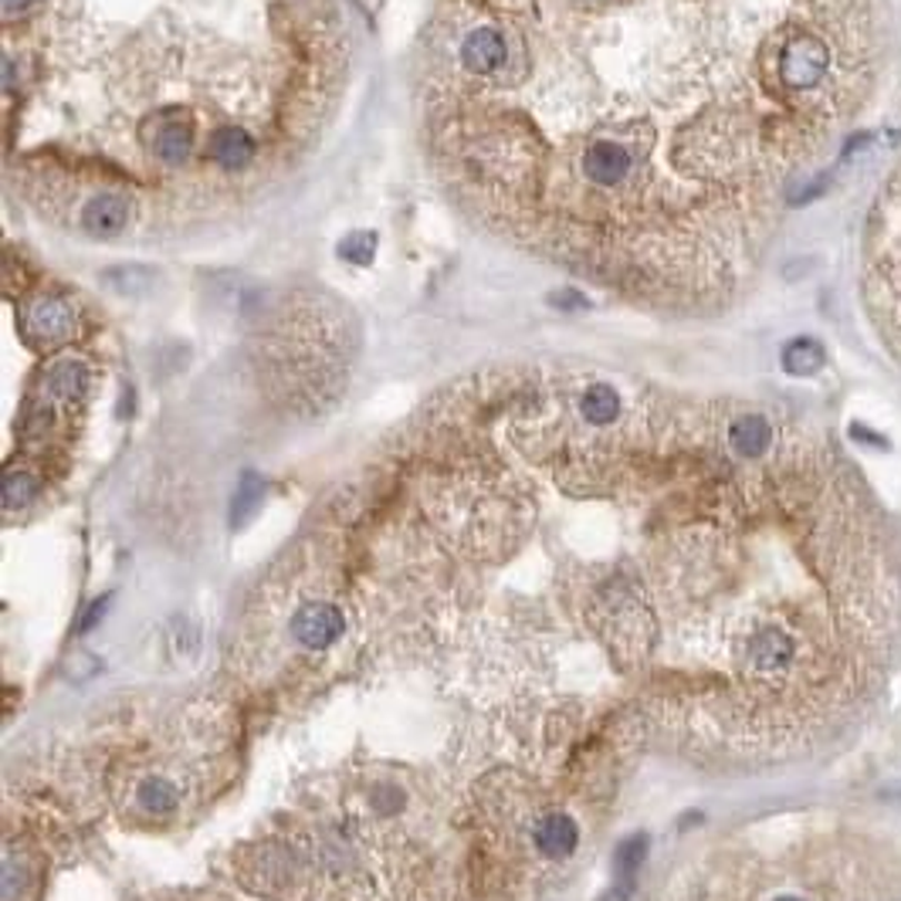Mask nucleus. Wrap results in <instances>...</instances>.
<instances>
[{
  "label": "nucleus",
  "mask_w": 901,
  "mask_h": 901,
  "mask_svg": "<svg viewBox=\"0 0 901 901\" xmlns=\"http://www.w3.org/2000/svg\"><path fill=\"white\" fill-rule=\"evenodd\" d=\"M888 44L884 0H434L417 139L478 235L715 316L868 112Z\"/></svg>",
  "instance_id": "f257e3e1"
},
{
  "label": "nucleus",
  "mask_w": 901,
  "mask_h": 901,
  "mask_svg": "<svg viewBox=\"0 0 901 901\" xmlns=\"http://www.w3.org/2000/svg\"><path fill=\"white\" fill-rule=\"evenodd\" d=\"M4 177L51 228L177 245L303 170L353 82L346 0H4Z\"/></svg>",
  "instance_id": "f03ea898"
},
{
  "label": "nucleus",
  "mask_w": 901,
  "mask_h": 901,
  "mask_svg": "<svg viewBox=\"0 0 901 901\" xmlns=\"http://www.w3.org/2000/svg\"><path fill=\"white\" fill-rule=\"evenodd\" d=\"M864 298L874 326L901 346V170L884 184L868 224Z\"/></svg>",
  "instance_id": "7ed1b4c3"
},
{
  "label": "nucleus",
  "mask_w": 901,
  "mask_h": 901,
  "mask_svg": "<svg viewBox=\"0 0 901 901\" xmlns=\"http://www.w3.org/2000/svg\"><path fill=\"white\" fill-rule=\"evenodd\" d=\"M291 637L303 644L306 651H326L333 647L343 631H346V617L336 604H326V600H309L295 614H291Z\"/></svg>",
  "instance_id": "20e7f679"
},
{
  "label": "nucleus",
  "mask_w": 901,
  "mask_h": 901,
  "mask_svg": "<svg viewBox=\"0 0 901 901\" xmlns=\"http://www.w3.org/2000/svg\"><path fill=\"white\" fill-rule=\"evenodd\" d=\"M773 444V427L763 414H739L729 424V447L742 462H756L763 458Z\"/></svg>",
  "instance_id": "39448f33"
},
{
  "label": "nucleus",
  "mask_w": 901,
  "mask_h": 901,
  "mask_svg": "<svg viewBox=\"0 0 901 901\" xmlns=\"http://www.w3.org/2000/svg\"><path fill=\"white\" fill-rule=\"evenodd\" d=\"M580 844V828L576 820L566 813H546L536 823V848L546 858H570Z\"/></svg>",
  "instance_id": "423d86ee"
},
{
  "label": "nucleus",
  "mask_w": 901,
  "mask_h": 901,
  "mask_svg": "<svg viewBox=\"0 0 901 901\" xmlns=\"http://www.w3.org/2000/svg\"><path fill=\"white\" fill-rule=\"evenodd\" d=\"M745 657H749V664H753L756 671H780L793 657V641L783 631H773V627L770 631H760L753 641H749Z\"/></svg>",
  "instance_id": "0eeeda50"
},
{
  "label": "nucleus",
  "mask_w": 901,
  "mask_h": 901,
  "mask_svg": "<svg viewBox=\"0 0 901 901\" xmlns=\"http://www.w3.org/2000/svg\"><path fill=\"white\" fill-rule=\"evenodd\" d=\"M136 800H139V806H142L149 816H167V813L177 810V800H180V796H177V786H174L170 780H164V776H149V780L139 783Z\"/></svg>",
  "instance_id": "6e6552de"
},
{
  "label": "nucleus",
  "mask_w": 901,
  "mask_h": 901,
  "mask_svg": "<svg viewBox=\"0 0 901 901\" xmlns=\"http://www.w3.org/2000/svg\"><path fill=\"white\" fill-rule=\"evenodd\" d=\"M820 366H823V349L813 339H796L783 353V369L790 377H813Z\"/></svg>",
  "instance_id": "1a4fd4ad"
},
{
  "label": "nucleus",
  "mask_w": 901,
  "mask_h": 901,
  "mask_svg": "<svg viewBox=\"0 0 901 901\" xmlns=\"http://www.w3.org/2000/svg\"><path fill=\"white\" fill-rule=\"evenodd\" d=\"M34 492H38V478L31 472H18V468L8 472V478H4V505L8 508L24 505Z\"/></svg>",
  "instance_id": "9d476101"
},
{
  "label": "nucleus",
  "mask_w": 901,
  "mask_h": 901,
  "mask_svg": "<svg viewBox=\"0 0 901 901\" xmlns=\"http://www.w3.org/2000/svg\"><path fill=\"white\" fill-rule=\"evenodd\" d=\"M261 482L255 478V475H248L245 478V485L238 488V498H235V508H231V518H235V525H241L255 508H258V502H261Z\"/></svg>",
  "instance_id": "9b49d317"
},
{
  "label": "nucleus",
  "mask_w": 901,
  "mask_h": 901,
  "mask_svg": "<svg viewBox=\"0 0 901 901\" xmlns=\"http://www.w3.org/2000/svg\"><path fill=\"white\" fill-rule=\"evenodd\" d=\"M644 854H647V838L637 834V838L624 841L621 851H617V871H621V874H634V871L641 868Z\"/></svg>",
  "instance_id": "f8f14e48"
},
{
  "label": "nucleus",
  "mask_w": 901,
  "mask_h": 901,
  "mask_svg": "<svg viewBox=\"0 0 901 901\" xmlns=\"http://www.w3.org/2000/svg\"><path fill=\"white\" fill-rule=\"evenodd\" d=\"M106 607H109V596H99L96 604H92V611L82 617V624H79V631H92L96 624H99V617L106 614Z\"/></svg>",
  "instance_id": "ddd939ff"
},
{
  "label": "nucleus",
  "mask_w": 901,
  "mask_h": 901,
  "mask_svg": "<svg viewBox=\"0 0 901 901\" xmlns=\"http://www.w3.org/2000/svg\"><path fill=\"white\" fill-rule=\"evenodd\" d=\"M627 894H631L627 888H611V891H607L604 898H600V901H627Z\"/></svg>",
  "instance_id": "4468645a"
},
{
  "label": "nucleus",
  "mask_w": 901,
  "mask_h": 901,
  "mask_svg": "<svg viewBox=\"0 0 901 901\" xmlns=\"http://www.w3.org/2000/svg\"><path fill=\"white\" fill-rule=\"evenodd\" d=\"M773 901H803V898H793V894H780V898H773Z\"/></svg>",
  "instance_id": "2eb2a0df"
}]
</instances>
